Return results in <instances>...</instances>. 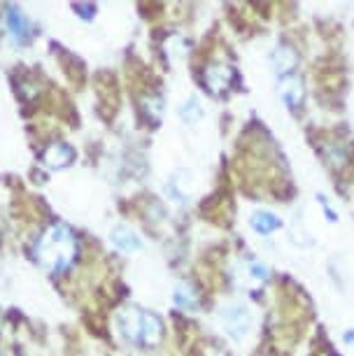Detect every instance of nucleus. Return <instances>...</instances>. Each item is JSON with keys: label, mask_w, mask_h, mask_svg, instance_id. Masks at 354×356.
I'll return each instance as SVG.
<instances>
[{"label": "nucleus", "mask_w": 354, "mask_h": 356, "mask_svg": "<svg viewBox=\"0 0 354 356\" xmlns=\"http://www.w3.org/2000/svg\"><path fill=\"white\" fill-rule=\"evenodd\" d=\"M35 257L47 270H54V273L65 270L77 257L75 235L65 226H49L40 235L35 245Z\"/></svg>", "instance_id": "f257e3e1"}, {"label": "nucleus", "mask_w": 354, "mask_h": 356, "mask_svg": "<svg viewBox=\"0 0 354 356\" xmlns=\"http://www.w3.org/2000/svg\"><path fill=\"white\" fill-rule=\"evenodd\" d=\"M231 280H233V284L240 286V289H247V291H257V289L262 286L266 280H268V270H266V266H262L259 261L245 259V261H238V264H233Z\"/></svg>", "instance_id": "f03ea898"}, {"label": "nucleus", "mask_w": 354, "mask_h": 356, "mask_svg": "<svg viewBox=\"0 0 354 356\" xmlns=\"http://www.w3.org/2000/svg\"><path fill=\"white\" fill-rule=\"evenodd\" d=\"M222 324L226 328V333L236 340H243L247 331L252 328V314L247 310V305L243 303H229L222 307Z\"/></svg>", "instance_id": "7ed1b4c3"}, {"label": "nucleus", "mask_w": 354, "mask_h": 356, "mask_svg": "<svg viewBox=\"0 0 354 356\" xmlns=\"http://www.w3.org/2000/svg\"><path fill=\"white\" fill-rule=\"evenodd\" d=\"M145 314L143 310H138V307H124L122 312H119V328H122V333L129 338L131 342H143V328H145Z\"/></svg>", "instance_id": "20e7f679"}, {"label": "nucleus", "mask_w": 354, "mask_h": 356, "mask_svg": "<svg viewBox=\"0 0 354 356\" xmlns=\"http://www.w3.org/2000/svg\"><path fill=\"white\" fill-rule=\"evenodd\" d=\"M231 79H233V72L229 65H222V63H217V65H210L208 70L203 72V84H205V89L212 91V93H222L229 89V84H231Z\"/></svg>", "instance_id": "39448f33"}, {"label": "nucleus", "mask_w": 354, "mask_h": 356, "mask_svg": "<svg viewBox=\"0 0 354 356\" xmlns=\"http://www.w3.org/2000/svg\"><path fill=\"white\" fill-rule=\"evenodd\" d=\"M110 238H112V245H115L117 250H122V252L143 250V240H140V235L129 226H115V228H112Z\"/></svg>", "instance_id": "423d86ee"}, {"label": "nucleus", "mask_w": 354, "mask_h": 356, "mask_svg": "<svg viewBox=\"0 0 354 356\" xmlns=\"http://www.w3.org/2000/svg\"><path fill=\"white\" fill-rule=\"evenodd\" d=\"M72 159H75V152H72L70 145H63V143H56L51 145L49 149L45 152V165L47 168H54V170H58V168H65L72 163Z\"/></svg>", "instance_id": "0eeeda50"}, {"label": "nucleus", "mask_w": 354, "mask_h": 356, "mask_svg": "<svg viewBox=\"0 0 354 356\" xmlns=\"http://www.w3.org/2000/svg\"><path fill=\"white\" fill-rule=\"evenodd\" d=\"M280 98L284 100L287 107H296L300 103V98H303V82L291 75L284 77L282 82H280Z\"/></svg>", "instance_id": "6e6552de"}, {"label": "nucleus", "mask_w": 354, "mask_h": 356, "mask_svg": "<svg viewBox=\"0 0 354 356\" xmlns=\"http://www.w3.org/2000/svg\"><path fill=\"white\" fill-rule=\"evenodd\" d=\"M5 24H8L10 33L17 40H26V38H29L31 24H29V19H26L17 8H8V12H5Z\"/></svg>", "instance_id": "1a4fd4ad"}, {"label": "nucleus", "mask_w": 354, "mask_h": 356, "mask_svg": "<svg viewBox=\"0 0 354 356\" xmlns=\"http://www.w3.org/2000/svg\"><path fill=\"white\" fill-rule=\"evenodd\" d=\"M273 61V68H275L280 75H284V72H289L293 65H296V54H293V49H289V47H275V51H273L271 56Z\"/></svg>", "instance_id": "9d476101"}, {"label": "nucleus", "mask_w": 354, "mask_h": 356, "mask_svg": "<svg viewBox=\"0 0 354 356\" xmlns=\"http://www.w3.org/2000/svg\"><path fill=\"white\" fill-rule=\"evenodd\" d=\"M161 340V321H159L154 314L147 312L145 314V328H143V345H159Z\"/></svg>", "instance_id": "9b49d317"}, {"label": "nucleus", "mask_w": 354, "mask_h": 356, "mask_svg": "<svg viewBox=\"0 0 354 356\" xmlns=\"http://www.w3.org/2000/svg\"><path fill=\"white\" fill-rule=\"evenodd\" d=\"M280 226V219L273 212H255L252 214V228L264 235L273 233Z\"/></svg>", "instance_id": "f8f14e48"}, {"label": "nucleus", "mask_w": 354, "mask_h": 356, "mask_svg": "<svg viewBox=\"0 0 354 356\" xmlns=\"http://www.w3.org/2000/svg\"><path fill=\"white\" fill-rule=\"evenodd\" d=\"M182 117H184V122H196V119L200 117V110H198V100L196 98H191L189 103H186L182 110Z\"/></svg>", "instance_id": "ddd939ff"}, {"label": "nucleus", "mask_w": 354, "mask_h": 356, "mask_svg": "<svg viewBox=\"0 0 354 356\" xmlns=\"http://www.w3.org/2000/svg\"><path fill=\"white\" fill-rule=\"evenodd\" d=\"M175 303H177V305H182V307L191 305V303H193V293H191L186 286H177V289H175Z\"/></svg>", "instance_id": "4468645a"}, {"label": "nucleus", "mask_w": 354, "mask_h": 356, "mask_svg": "<svg viewBox=\"0 0 354 356\" xmlns=\"http://www.w3.org/2000/svg\"><path fill=\"white\" fill-rule=\"evenodd\" d=\"M145 110L152 114V119H156L159 114H161V100H156V98H147V100H145Z\"/></svg>", "instance_id": "2eb2a0df"}, {"label": "nucleus", "mask_w": 354, "mask_h": 356, "mask_svg": "<svg viewBox=\"0 0 354 356\" xmlns=\"http://www.w3.org/2000/svg\"><path fill=\"white\" fill-rule=\"evenodd\" d=\"M319 203H322V207H324V212H326V214H329V219H331V221H336V219H338V217H336V212H333V210H331V207H329V203H326V200H324L322 196H319Z\"/></svg>", "instance_id": "dca6fc26"}]
</instances>
